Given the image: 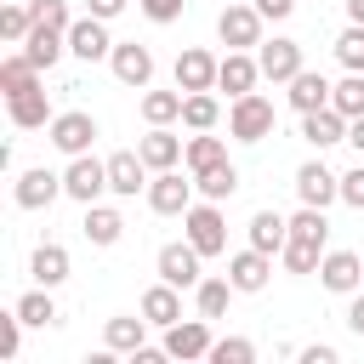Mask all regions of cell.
<instances>
[{
	"mask_svg": "<svg viewBox=\"0 0 364 364\" xmlns=\"http://www.w3.org/2000/svg\"><path fill=\"white\" fill-rule=\"evenodd\" d=\"M182 239H193L199 256H222L228 250V216H222V205L216 199H193L182 210Z\"/></svg>",
	"mask_w": 364,
	"mask_h": 364,
	"instance_id": "6da1fadb",
	"label": "cell"
},
{
	"mask_svg": "<svg viewBox=\"0 0 364 364\" xmlns=\"http://www.w3.org/2000/svg\"><path fill=\"white\" fill-rule=\"evenodd\" d=\"M262 11H256V0H228L222 6V17H216V40L228 46V51H256L262 46Z\"/></svg>",
	"mask_w": 364,
	"mask_h": 364,
	"instance_id": "7a4b0ae2",
	"label": "cell"
},
{
	"mask_svg": "<svg viewBox=\"0 0 364 364\" xmlns=\"http://www.w3.org/2000/svg\"><path fill=\"white\" fill-rule=\"evenodd\" d=\"M273 102L262 97V91H245V97H233V108H228V136L233 142H267L273 136Z\"/></svg>",
	"mask_w": 364,
	"mask_h": 364,
	"instance_id": "3957f363",
	"label": "cell"
},
{
	"mask_svg": "<svg viewBox=\"0 0 364 364\" xmlns=\"http://www.w3.org/2000/svg\"><path fill=\"white\" fill-rule=\"evenodd\" d=\"M108 193V159H97V154H74L68 165H63V199H74V205H97Z\"/></svg>",
	"mask_w": 364,
	"mask_h": 364,
	"instance_id": "277c9868",
	"label": "cell"
},
{
	"mask_svg": "<svg viewBox=\"0 0 364 364\" xmlns=\"http://www.w3.org/2000/svg\"><path fill=\"white\" fill-rule=\"evenodd\" d=\"M97 136H102V131H97V119H91L85 108H63V114L46 125V142H51L57 154H68V159H74V154H91Z\"/></svg>",
	"mask_w": 364,
	"mask_h": 364,
	"instance_id": "5b68a950",
	"label": "cell"
},
{
	"mask_svg": "<svg viewBox=\"0 0 364 364\" xmlns=\"http://www.w3.org/2000/svg\"><path fill=\"white\" fill-rule=\"evenodd\" d=\"M193 193H199V188H193V171H188V176H182L176 165H171V171H154V182H148V210H154V216H182V210L193 205Z\"/></svg>",
	"mask_w": 364,
	"mask_h": 364,
	"instance_id": "8992f818",
	"label": "cell"
},
{
	"mask_svg": "<svg viewBox=\"0 0 364 364\" xmlns=\"http://www.w3.org/2000/svg\"><path fill=\"white\" fill-rule=\"evenodd\" d=\"M199 250H193V239H171V245H159V256H154V273L165 279V284H176V290H193L205 273H199Z\"/></svg>",
	"mask_w": 364,
	"mask_h": 364,
	"instance_id": "52a82bcc",
	"label": "cell"
},
{
	"mask_svg": "<svg viewBox=\"0 0 364 364\" xmlns=\"http://www.w3.org/2000/svg\"><path fill=\"white\" fill-rule=\"evenodd\" d=\"M256 63H262V80H273V85H290L307 63H301V40H290V34H273V40H262L256 46Z\"/></svg>",
	"mask_w": 364,
	"mask_h": 364,
	"instance_id": "ba28073f",
	"label": "cell"
},
{
	"mask_svg": "<svg viewBox=\"0 0 364 364\" xmlns=\"http://www.w3.org/2000/svg\"><path fill=\"white\" fill-rule=\"evenodd\" d=\"M108 68H114V80L131 85V91H148V85H154V51H148L142 40H114Z\"/></svg>",
	"mask_w": 364,
	"mask_h": 364,
	"instance_id": "9c48e42d",
	"label": "cell"
},
{
	"mask_svg": "<svg viewBox=\"0 0 364 364\" xmlns=\"http://www.w3.org/2000/svg\"><path fill=\"white\" fill-rule=\"evenodd\" d=\"M11 199H17V210H51V205L63 199V171L28 165V171L17 176V188H11Z\"/></svg>",
	"mask_w": 364,
	"mask_h": 364,
	"instance_id": "30bf717a",
	"label": "cell"
},
{
	"mask_svg": "<svg viewBox=\"0 0 364 364\" xmlns=\"http://www.w3.org/2000/svg\"><path fill=\"white\" fill-rule=\"evenodd\" d=\"M210 341H216V336H210V318L199 313V318H176V324L165 330V341H159V347H165L171 358L193 364V358H210Z\"/></svg>",
	"mask_w": 364,
	"mask_h": 364,
	"instance_id": "8fae6325",
	"label": "cell"
},
{
	"mask_svg": "<svg viewBox=\"0 0 364 364\" xmlns=\"http://www.w3.org/2000/svg\"><path fill=\"white\" fill-rule=\"evenodd\" d=\"M148 182H154V171H148V159H142L136 148H119V154H108V193H119V199H136V193H148Z\"/></svg>",
	"mask_w": 364,
	"mask_h": 364,
	"instance_id": "7c38bea8",
	"label": "cell"
},
{
	"mask_svg": "<svg viewBox=\"0 0 364 364\" xmlns=\"http://www.w3.org/2000/svg\"><path fill=\"white\" fill-rule=\"evenodd\" d=\"M296 199H301V205L330 210V205L341 199V176H336L324 159H307V165H296Z\"/></svg>",
	"mask_w": 364,
	"mask_h": 364,
	"instance_id": "4fadbf2b",
	"label": "cell"
},
{
	"mask_svg": "<svg viewBox=\"0 0 364 364\" xmlns=\"http://www.w3.org/2000/svg\"><path fill=\"white\" fill-rule=\"evenodd\" d=\"M228 279H233L239 296H256V290H267V279H273V256L256 250V245H245V250L228 256Z\"/></svg>",
	"mask_w": 364,
	"mask_h": 364,
	"instance_id": "5bb4252c",
	"label": "cell"
},
{
	"mask_svg": "<svg viewBox=\"0 0 364 364\" xmlns=\"http://www.w3.org/2000/svg\"><path fill=\"white\" fill-rule=\"evenodd\" d=\"M318 284H324L330 296H353V290H364V256H353V250H324V262H318Z\"/></svg>",
	"mask_w": 364,
	"mask_h": 364,
	"instance_id": "9a60e30c",
	"label": "cell"
},
{
	"mask_svg": "<svg viewBox=\"0 0 364 364\" xmlns=\"http://www.w3.org/2000/svg\"><path fill=\"white\" fill-rule=\"evenodd\" d=\"M216 68H222V57H210L205 46H188V51H176L171 80H176L182 91H216Z\"/></svg>",
	"mask_w": 364,
	"mask_h": 364,
	"instance_id": "2e32d148",
	"label": "cell"
},
{
	"mask_svg": "<svg viewBox=\"0 0 364 364\" xmlns=\"http://www.w3.org/2000/svg\"><path fill=\"white\" fill-rule=\"evenodd\" d=\"M6 114H11V125L17 131H46L57 114H51V97H46V85H28V91H11L6 97Z\"/></svg>",
	"mask_w": 364,
	"mask_h": 364,
	"instance_id": "e0dca14e",
	"label": "cell"
},
{
	"mask_svg": "<svg viewBox=\"0 0 364 364\" xmlns=\"http://www.w3.org/2000/svg\"><path fill=\"white\" fill-rule=\"evenodd\" d=\"M68 51L80 57V63H102L108 51H114V40H108V23L102 17H74V28H68Z\"/></svg>",
	"mask_w": 364,
	"mask_h": 364,
	"instance_id": "ac0fdd59",
	"label": "cell"
},
{
	"mask_svg": "<svg viewBox=\"0 0 364 364\" xmlns=\"http://www.w3.org/2000/svg\"><path fill=\"white\" fill-rule=\"evenodd\" d=\"M301 142H307L313 154L347 142V114H341V108H313V114H301Z\"/></svg>",
	"mask_w": 364,
	"mask_h": 364,
	"instance_id": "d6986e66",
	"label": "cell"
},
{
	"mask_svg": "<svg viewBox=\"0 0 364 364\" xmlns=\"http://www.w3.org/2000/svg\"><path fill=\"white\" fill-rule=\"evenodd\" d=\"M136 154L148 159V171H171V165H182V154H188V136H176L171 125H148V136L136 142Z\"/></svg>",
	"mask_w": 364,
	"mask_h": 364,
	"instance_id": "ffe728a7",
	"label": "cell"
},
{
	"mask_svg": "<svg viewBox=\"0 0 364 364\" xmlns=\"http://www.w3.org/2000/svg\"><path fill=\"white\" fill-rule=\"evenodd\" d=\"M256 85H262V63H256L250 51H228V57H222V68H216V91L245 97V91H256Z\"/></svg>",
	"mask_w": 364,
	"mask_h": 364,
	"instance_id": "44dd1931",
	"label": "cell"
},
{
	"mask_svg": "<svg viewBox=\"0 0 364 364\" xmlns=\"http://www.w3.org/2000/svg\"><path fill=\"white\" fill-rule=\"evenodd\" d=\"M136 307H142V318H148L154 330H171V324L182 318V290L159 279V284H148V290H142V301H136Z\"/></svg>",
	"mask_w": 364,
	"mask_h": 364,
	"instance_id": "7402d4cb",
	"label": "cell"
},
{
	"mask_svg": "<svg viewBox=\"0 0 364 364\" xmlns=\"http://www.w3.org/2000/svg\"><path fill=\"white\" fill-rule=\"evenodd\" d=\"M148 330H154V324L142 318V307H136V313H114V318L102 324V347H114V353H125V358H131V353L148 341Z\"/></svg>",
	"mask_w": 364,
	"mask_h": 364,
	"instance_id": "603a6c76",
	"label": "cell"
},
{
	"mask_svg": "<svg viewBox=\"0 0 364 364\" xmlns=\"http://www.w3.org/2000/svg\"><path fill=\"white\" fill-rule=\"evenodd\" d=\"M330 80L324 74H313V68H301L296 80H290V91H284V102L296 108V114H313V108H330Z\"/></svg>",
	"mask_w": 364,
	"mask_h": 364,
	"instance_id": "cb8c5ba5",
	"label": "cell"
},
{
	"mask_svg": "<svg viewBox=\"0 0 364 364\" xmlns=\"http://www.w3.org/2000/svg\"><path fill=\"white\" fill-rule=\"evenodd\" d=\"M80 233L97 245V250H108V245H119V233H125V216L114 210V205H85V222H80Z\"/></svg>",
	"mask_w": 364,
	"mask_h": 364,
	"instance_id": "d4e9b609",
	"label": "cell"
},
{
	"mask_svg": "<svg viewBox=\"0 0 364 364\" xmlns=\"http://www.w3.org/2000/svg\"><path fill=\"white\" fill-rule=\"evenodd\" d=\"M28 273H34V284H46V290H57L68 273H74V262H68V250L63 245H34V256H28Z\"/></svg>",
	"mask_w": 364,
	"mask_h": 364,
	"instance_id": "484cf974",
	"label": "cell"
},
{
	"mask_svg": "<svg viewBox=\"0 0 364 364\" xmlns=\"http://www.w3.org/2000/svg\"><path fill=\"white\" fill-rule=\"evenodd\" d=\"M23 51L34 57V68H40V74H51V68H57V57L68 51V34H63V28L34 23V28H28V40H23Z\"/></svg>",
	"mask_w": 364,
	"mask_h": 364,
	"instance_id": "4316f807",
	"label": "cell"
},
{
	"mask_svg": "<svg viewBox=\"0 0 364 364\" xmlns=\"http://www.w3.org/2000/svg\"><path fill=\"white\" fill-rule=\"evenodd\" d=\"M193 188H199V199H233L239 193V165L233 159H216V165H205V171H193Z\"/></svg>",
	"mask_w": 364,
	"mask_h": 364,
	"instance_id": "83f0119b",
	"label": "cell"
},
{
	"mask_svg": "<svg viewBox=\"0 0 364 364\" xmlns=\"http://www.w3.org/2000/svg\"><path fill=\"white\" fill-rule=\"evenodd\" d=\"M245 233H250V245H256V250L279 256V250H284V239H290V216H279V210H256Z\"/></svg>",
	"mask_w": 364,
	"mask_h": 364,
	"instance_id": "f1b7e54d",
	"label": "cell"
},
{
	"mask_svg": "<svg viewBox=\"0 0 364 364\" xmlns=\"http://www.w3.org/2000/svg\"><path fill=\"white\" fill-rule=\"evenodd\" d=\"M318 262H324V245L318 239H284V250H279V267L284 273H296V279H307V273H318Z\"/></svg>",
	"mask_w": 364,
	"mask_h": 364,
	"instance_id": "f546056e",
	"label": "cell"
},
{
	"mask_svg": "<svg viewBox=\"0 0 364 364\" xmlns=\"http://www.w3.org/2000/svg\"><path fill=\"white\" fill-rule=\"evenodd\" d=\"M182 97H188L182 85H176V91H154V85H148V91H142V119H148V125H176V119H182Z\"/></svg>",
	"mask_w": 364,
	"mask_h": 364,
	"instance_id": "4dcf8cb0",
	"label": "cell"
},
{
	"mask_svg": "<svg viewBox=\"0 0 364 364\" xmlns=\"http://www.w3.org/2000/svg\"><path fill=\"white\" fill-rule=\"evenodd\" d=\"M28 85H40V68H34V57L17 46V51L0 63V91L11 97V91H28Z\"/></svg>",
	"mask_w": 364,
	"mask_h": 364,
	"instance_id": "1f68e13d",
	"label": "cell"
},
{
	"mask_svg": "<svg viewBox=\"0 0 364 364\" xmlns=\"http://www.w3.org/2000/svg\"><path fill=\"white\" fill-rule=\"evenodd\" d=\"M216 119H222V102L210 91H188L182 97V125L188 131H216Z\"/></svg>",
	"mask_w": 364,
	"mask_h": 364,
	"instance_id": "d6a6232c",
	"label": "cell"
},
{
	"mask_svg": "<svg viewBox=\"0 0 364 364\" xmlns=\"http://www.w3.org/2000/svg\"><path fill=\"white\" fill-rule=\"evenodd\" d=\"M233 296H239V290H233V279H199V284H193V307H199L205 318H222Z\"/></svg>",
	"mask_w": 364,
	"mask_h": 364,
	"instance_id": "836d02e7",
	"label": "cell"
},
{
	"mask_svg": "<svg viewBox=\"0 0 364 364\" xmlns=\"http://www.w3.org/2000/svg\"><path fill=\"white\" fill-rule=\"evenodd\" d=\"M17 313H23V324H34V330H46V324H57V318H63L46 284H34V290H23V296H17Z\"/></svg>",
	"mask_w": 364,
	"mask_h": 364,
	"instance_id": "e575fe53",
	"label": "cell"
},
{
	"mask_svg": "<svg viewBox=\"0 0 364 364\" xmlns=\"http://www.w3.org/2000/svg\"><path fill=\"white\" fill-rule=\"evenodd\" d=\"M28 28H34V0H11V6L0 11V40H6V46H23Z\"/></svg>",
	"mask_w": 364,
	"mask_h": 364,
	"instance_id": "d590c367",
	"label": "cell"
},
{
	"mask_svg": "<svg viewBox=\"0 0 364 364\" xmlns=\"http://www.w3.org/2000/svg\"><path fill=\"white\" fill-rule=\"evenodd\" d=\"M216 159H228V142H222V136H210V131H193V136H188L182 165H188V171H205V165H216Z\"/></svg>",
	"mask_w": 364,
	"mask_h": 364,
	"instance_id": "8d00e7d4",
	"label": "cell"
},
{
	"mask_svg": "<svg viewBox=\"0 0 364 364\" xmlns=\"http://www.w3.org/2000/svg\"><path fill=\"white\" fill-rule=\"evenodd\" d=\"M336 63H341L347 74H364V23H347V28L336 34Z\"/></svg>",
	"mask_w": 364,
	"mask_h": 364,
	"instance_id": "74e56055",
	"label": "cell"
},
{
	"mask_svg": "<svg viewBox=\"0 0 364 364\" xmlns=\"http://www.w3.org/2000/svg\"><path fill=\"white\" fill-rule=\"evenodd\" d=\"M210 364H256V341H245V336H216V341H210Z\"/></svg>",
	"mask_w": 364,
	"mask_h": 364,
	"instance_id": "f35d334b",
	"label": "cell"
},
{
	"mask_svg": "<svg viewBox=\"0 0 364 364\" xmlns=\"http://www.w3.org/2000/svg\"><path fill=\"white\" fill-rule=\"evenodd\" d=\"M330 108H341L347 119H358V114H364V74H347V80H336V91H330Z\"/></svg>",
	"mask_w": 364,
	"mask_h": 364,
	"instance_id": "ab89813d",
	"label": "cell"
},
{
	"mask_svg": "<svg viewBox=\"0 0 364 364\" xmlns=\"http://www.w3.org/2000/svg\"><path fill=\"white\" fill-rule=\"evenodd\" d=\"M290 233H296V239H318V245H324V239H330V216H324L318 205H301V210L290 216Z\"/></svg>",
	"mask_w": 364,
	"mask_h": 364,
	"instance_id": "60d3db41",
	"label": "cell"
},
{
	"mask_svg": "<svg viewBox=\"0 0 364 364\" xmlns=\"http://www.w3.org/2000/svg\"><path fill=\"white\" fill-rule=\"evenodd\" d=\"M34 23H46V28H74V11H68V0H34Z\"/></svg>",
	"mask_w": 364,
	"mask_h": 364,
	"instance_id": "b9f144b4",
	"label": "cell"
},
{
	"mask_svg": "<svg viewBox=\"0 0 364 364\" xmlns=\"http://www.w3.org/2000/svg\"><path fill=\"white\" fill-rule=\"evenodd\" d=\"M17 341H23V313H0V358H17Z\"/></svg>",
	"mask_w": 364,
	"mask_h": 364,
	"instance_id": "7bdbcfd3",
	"label": "cell"
},
{
	"mask_svg": "<svg viewBox=\"0 0 364 364\" xmlns=\"http://www.w3.org/2000/svg\"><path fill=\"white\" fill-rule=\"evenodd\" d=\"M182 6H188V0H136V11H142L148 23H176Z\"/></svg>",
	"mask_w": 364,
	"mask_h": 364,
	"instance_id": "ee69618b",
	"label": "cell"
},
{
	"mask_svg": "<svg viewBox=\"0 0 364 364\" xmlns=\"http://www.w3.org/2000/svg\"><path fill=\"white\" fill-rule=\"evenodd\" d=\"M341 205H353V210H364V159L341 176Z\"/></svg>",
	"mask_w": 364,
	"mask_h": 364,
	"instance_id": "f6af8a7d",
	"label": "cell"
},
{
	"mask_svg": "<svg viewBox=\"0 0 364 364\" xmlns=\"http://www.w3.org/2000/svg\"><path fill=\"white\" fill-rule=\"evenodd\" d=\"M296 358H301V364H341V353H336L330 341H313V347H296Z\"/></svg>",
	"mask_w": 364,
	"mask_h": 364,
	"instance_id": "bcb514c9",
	"label": "cell"
},
{
	"mask_svg": "<svg viewBox=\"0 0 364 364\" xmlns=\"http://www.w3.org/2000/svg\"><path fill=\"white\" fill-rule=\"evenodd\" d=\"M296 6H301V0H256V11H262L267 23H284V17L296 11Z\"/></svg>",
	"mask_w": 364,
	"mask_h": 364,
	"instance_id": "7dc6e473",
	"label": "cell"
},
{
	"mask_svg": "<svg viewBox=\"0 0 364 364\" xmlns=\"http://www.w3.org/2000/svg\"><path fill=\"white\" fill-rule=\"evenodd\" d=\"M347 330L364 341V290H353V296H347Z\"/></svg>",
	"mask_w": 364,
	"mask_h": 364,
	"instance_id": "c3c4849f",
	"label": "cell"
},
{
	"mask_svg": "<svg viewBox=\"0 0 364 364\" xmlns=\"http://www.w3.org/2000/svg\"><path fill=\"white\" fill-rule=\"evenodd\" d=\"M125 6H131V0H85V11H91V17H102V23H114Z\"/></svg>",
	"mask_w": 364,
	"mask_h": 364,
	"instance_id": "681fc988",
	"label": "cell"
},
{
	"mask_svg": "<svg viewBox=\"0 0 364 364\" xmlns=\"http://www.w3.org/2000/svg\"><path fill=\"white\" fill-rule=\"evenodd\" d=\"M347 142H353V154L364 159V114H358V119H347Z\"/></svg>",
	"mask_w": 364,
	"mask_h": 364,
	"instance_id": "f907efd6",
	"label": "cell"
},
{
	"mask_svg": "<svg viewBox=\"0 0 364 364\" xmlns=\"http://www.w3.org/2000/svg\"><path fill=\"white\" fill-rule=\"evenodd\" d=\"M347 23H364V0H347Z\"/></svg>",
	"mask_w": 364,
	"mask_h": 364,
	"instance_id": "816d5d0a",
	"label": "cell"
}]
</instances>
